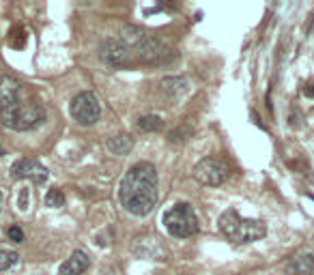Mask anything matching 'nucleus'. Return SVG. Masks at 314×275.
Instances as JSON below:
<instances>
[{"label":"nucleus","mask_w":314,"mask_h":275,"mask_svg":"<svg viewBox=\"0 0 314 275\" xmlns=\"http://www.w3.org/2000/svg\"><path fill=\"white\" fill-rule=\"evenodd\" d=\"M159 187H157V170L153 164L140 161L132 166L118 185L120 207L130 215L142 217L149 215L157 204Z\"/></svg>","instance_id":"f257e3e1"},{"label":"nucleus","mask_w":314,"mask_h":275,"mask_svg":"<svg viewBox=\"0 0 314 275\" xmlns=\"http://www.w3.org/2000/svg\"><path fill=\"white\" fill-rule=\"evenodd\" d=\"M0 120L13 131H30L45 120V110L33 99L24 101L20 82L7 76L0 82Z\"/></svg>","instance_id":"f03ea898"},{"label":"nucleus","mask_w":314,"mask_h":275,"mask_svg":"<svg viewBox=\"0 0 314 275\" xmlns=\"http://www.w3.org/2000/svg\"><path fill=\"white\" fill-rule=\"evenodd\" d=\"M220 232L235 243H254L267 234V226L261 220L241 217L235 209H228L220 217Z\"/></svg>","instance_id":"7ed1b4c3"},{"label":"nucleus","mask_w":314,"mask_h":275,"mask_svg":"<svg viewBox=\"0 0 314 275\" xmlns=\"http://www.w3.org/2000/svg\"><path fill=\"white\" fill-rule=\"evenodd\" d=\"M162 224L168 230V234L176 239H187L192 234H196L200 228V222L194 213V209L187 202H179L172 209H168L162 217Z\"/></svg>","instance_id":"20e7f679"},{"label":"nucleus","mask_w":314,"mask_h":275,"mask_svg":"<svg viewBox=\"0 0 314 275\" xmlns=\"http://www.w3.org/2000/svg\"><path fill=\"white\" fill-rule=\"evenodd\" d=\"M69 114L82 127H91L101 116V106L93 93H80L69 103Z\"/></svg>","instance_id":"39448f33"},{"label":"nucleus","mask_w":314,"mask_h":275,"mask_svg":"<svg viewBox=\"0 0 314 275\" xmlns=\"http://www.w3.org/2000/svg\"><path fill=\"white\" fill-rule=\"evenodd\" d=\"M230 172L228 164L220 157H205L203 161H198L196 168H194V179L203 185H222L226 181V176Z\"/></svg>","instance_id":"423d86ee"},{"label":"nucleus","mask_w":314,"mask_h":275,"mask_svg":"<svg viewBox=\"0 0 314 275\" xmlns=\"http://www.w3.org/2000/svg\"><path fill=\"white\" fill-rule=\"evenodd\" d=\"M172 56V50L168 47L162 39L155 37H144L138 43V58L147 62H164Z\"/></svg>","instance_id":"0eeeda50"},{"label":"nucleus","mask_w":314,"mask_h":275,"mask_svg":"<svg viewBox=\"0 0 314 275\" xmlns=\"http://www.w3.org/2000/svg\"><path fill=\"white\" fill-rule=\"evenodd\" d=\"M99 58L112 69H120L127 64V47L118 39H106L99 45Z\"/></svg>","instance_id":"6e6552de"},{"label":"nucleus","mask_w":314,"mask_h":275,"mask_svg":"<svg viewBox=\"0 0 314 275\" xmlns=\"http://www.w3.org/2000/svg\"><path fill=\"white\" fill-rule=\"evenodd\" d=\"M11 176L13 179H33L35 183H45L50 172H47V168L39 164L37 159L24 157L11 166Z\"/></svg>","instance_id":"1a4fd4ad"},{"label":"nucleus","mask_w":314,"mask_h":275,"mask_svg":"<svg viewBox=\"0 0 314 275\" xmlns=\"http://www.w3.org/2000/svg\"><path fill=\"white\" fill-rule=\"evenodd\" d=\"M88 266H91L88 256L82 252V249H76V252L60 264V275H84Z\"/></svg>","instance_id":"9d476101"},{"label":"nucleus","mask_w":314,"mask_h":275,"mask_svg":"<svg viewBox=\"0 0 314 275\" xmlns=\"http://www.w3.org/2000/svg\"><path fill=\"white\" fill-rule=\"evenodd\" d=\"M132 252L138 258L153 260V258H157L159 243L153 237H138V239H134V243H132Z\"/></svg>","instance_id":"9b49d317"},{"label":"nucleus","mask_w":314,"mask_h":275,"mask_svg":"<svg viewBox=\"0 0 314 275\" xmlns=\"http://www.w3.org/2000/svg\"><path fill=\"white\" fill-rule=\"evenodd\" d=\"M312 271H314V256L312 254L295 256L293 260L286 264L288 275H312Z\"/></svg>","instance_id":"f8f14e48"},{"label":"nucleus","mask_w":314,"mask_h":275,"mask_svg":"<svg viewBox=\"0 0 314 275\" xmlns=\"http://www.w3.org/2000/svg\"><path fill=\"white\" fill-rule=\"evenodd\" d=\"M106 149L112 153V155H127V153L134 149V138L127 135V133L112 135L110 140L106 142Z\"/></svg>","instance_id":"ddd939ff"},{"label":"nucleus","mask_w":314,"mask_h":275,"mask_svg":"<svg viewBox=\"0 0 314 275\" xmlns=\"http://www.w3.org/2000/svg\"><path fill=\"white\" fill-rule=\"evenodd\" d=\"M162 91L170 97H179L187 91V80L185 78H164L162 80Z\"/></svg>","instance_id":"4468645a"},{"label":"nucleus","mask_w":314,"mask_h":275,"mask_svg":"<svg viewBox=\"0 0 314 275\" xmlns=\"http://www.w3.org/2000/svg\"><path fill=\"white\" fill-rule=\"evenodd\" d=\"M138 129L140 131H159V129H164V120L159 116H155V114L142 116L138 120Z\"/></svg>","instance_id":"2eb2a0df"},{"label":"nucleus","mask_w":314,"mask_h":275,"mask_svg":"<svg viewBox=\"0 0 314 275\" xmlns=\"http://www.w3.org/2000/svg\"><path fill=\"white\" fill-rule=\"evenodd\" d=\"M20 260V256L13 249H0V271H9Z\"/></svg>","instance_id":"dca6fc26"},{"label":"nucleus","mask_w":314,"mask_h":275,"mask_svg":"<svg viewBox=\"0 0 314 275\" xmlns=\"http://www.w3.org/2000/svg\"><path fill=\"white\" fill-rule=\"evenodd\" d=\"M192 133H194V127H192L190 123H185V125H181V127H176L174 131H170L168 140H170V142H183V140H187Z\"/></svg>","instance_id":"f3484780"},{"label":"nucleus","mask_w":314,"mask_h":275,"mask_svg":"<svg viewBox=\"0 0 314 275\" xmlns=\"http://www.w3.org/2000/svg\"><path fill=\"white\" fill-rule=\"evenodd\" d=\"M45 204L52 207V209L65 207V193H62L60 189H50L45 193Z\"/></svg>","instance_id":"a211bd4d"},{"label":"nucleus","mask_w":314,"mask_h":275,"mask_svg":"<svg viewBox=\"0 0 314 275\" xmlns=\"http://www.w3.org/2000/svg\"><path fill=\"white\" fill-rule=\"evenodd\" d=\"M123 39H127L130 43H136L138 45L140 41H142V30H138V28H132V26H127L125 30H123Z\"/></svg>","instance_id":"6ab92c4d"},{"label":"nucleus","mask_w":314,"mask_h":275,"mask_svg":"<svg viewBox=\"0 0 314 275\" xmlns=\"http://www.w3.org/2000/svg\"><path fill=\"white\" fill-rule=\"evenodd\" d=\"M26 45V30L20 28L13 32V39H11V47H15V50H20V47Z\"/></svg>","instance_id":"aec40b11"},{"label":"nucleus","mask_w":314,"mask_h":275,"mask_svg":"<svg viewBox=\"0 0 314 275\" xmlns=\"http://www.w3.org/2000/svg\"><path fill=\"white\" fill-rule=\"evenodd\" d=\"M7 234H9V239L13 241V243H22L24 241V230L20 228V226H11V228L7 230Z\"/></svg>","instance_id":"412c9836"},{"label":"nucleus","mask_w":314,"mask_h":275,"mask_svg":"<svg viewBox=\"0 0 314 275\" xmlns=\"http://www.w3.org/2000/svg\"><path fill=\"white\" fill-rule=\"evenodd\" d=\"M28 187H22L20 189V196H18V209H20V211H26V209H28Z\"/></svg>","instance_id":"4be33fe9"},{"label":"nucleus","mask_w":314,"mask_h":275,"mask_svg":"<svg viewBox=\"0 0 314 275\" xmlns=\"http://www.w3.org/2000/svg\"><path fill=\"white\" fill-rule=\"evenodd\" d=\"M288 120H291V127H301V114H299V110H295V112H291V118H288Z\"/></svg>","instance_id":"5701e85b"},{"label":"nucleus","mask_w":314,"mask_h":275,"mask_svg":"<svg viewBox=\"0 0 314 275\" xmlns=\"http://www.w3.org/2000/svg\"><path fill=\"white\" fill-rule=\"evenodd\" d=\"M303 95H305V97H314V80L305 82V86H303Z\"/></svg>","instance_id":"b1692460"},{"label":"nucleus","mask_w":314,"mask_h":275,"mask_svg":"<svg viewBox=\"0 0 314 275\" xmlns=\"http://www.w3.org/2000/svg\"><path fill=\"white\" fill-rule=\"evenodd\" d=\"M0 211H3V191H0Z\"/></svg>","instance_id":"393cba45"},{"label":"nucleus","mask_w":314,"mask_h":275,"mask_svg":"<svg viewBox=\"0 0 314 275\" xmlns=\"http://www.w3.org/2000/svg\"><path fill=\"white\" fill-rule=\"evenodd\" d=\"M5 155V149H3V144H0V157H3Z\"/></svg>","instance_id":"a878e982"}]
</instances>
